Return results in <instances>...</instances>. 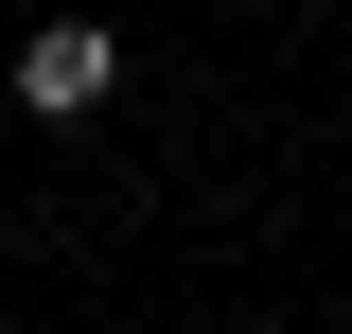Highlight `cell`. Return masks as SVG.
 <instances>
[{
	"mask_svg": "<svg viewBox=\"0 0 352 334\" xmlns=\"http://www.w3.org/2000/svg\"><path fill=\"white\" fill-rule=\"evenodd\" d=\"M18 106H36V124H106V106H124V36H106V0H71L53 36L18 53Z\"/></svg>",
	"mask_w": 352,
	"mask_h": 334,
	"instance_id": "1",
	"label": "cell"
}]
</instances>
